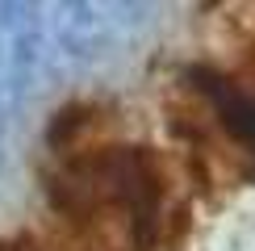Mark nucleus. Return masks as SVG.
Listing matches in <instances>:
<instances>
[{"label":"nucleus","instance_id":"nucleus-1","mask_svg":"<svg viewBox=\"0 0 255 251\" xmlns=\"http://www.w3.org/2000/svg\"><path fill=\"white\" fill-rule=\"evenodd\" d=\"M193 84L201 88V97L209 101L218 126L230 134L239 146L255 151V92H247L243 84L218 76V71H193Z\"/></svg>","mask_w":255,"mask_h":251}]
</instances>
